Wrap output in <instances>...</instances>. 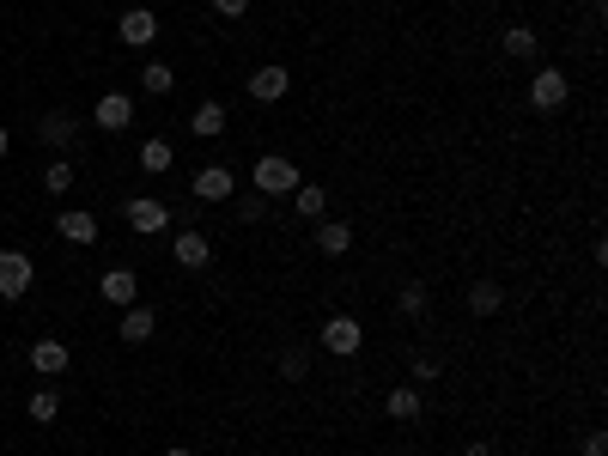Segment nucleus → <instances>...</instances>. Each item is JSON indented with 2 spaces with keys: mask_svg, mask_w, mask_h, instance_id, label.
<instances>
[{
  "mask_svg": "<svg viewBox=\"0 0 608 456\" xmlns=\"http://www.w3.org/2000/svg\"><path fill=\"white\" fill-rule=\"evenodd\" d=\"M55 232H61L67 244H86V250H92V244H98V219H92V213H61Z\"/></svg>",
  "mask_w": 608,
  "mask_h": 456,
  "instance_id": "dca6fc26",
  "label": "nucleus"
},
{
  "mask_svg": "<svg viewBox=\"0 0 608 456\" xmlns=\"http://www.w3.org/2000/svg\"><path fill=\"white\" fill-rule=\"evenodd\" d=\"M92 122H98L104 134H128V128H134V98H128V92H104L98 110H92Z\"/></svg>",
  "mask_w": 608,
  "mask_h": 456,
  "instance_id": "1a4fd4ad",
  "label": "nucleus"
},
{
  "mask_svg": "<svg viewBox=\"0 0 608 456\" xmlns=\"http://www.w3.org/2000/svg\"><path fill=\"white\" fill-rule=\"evenodd\" d=\"M0 250H7V244H0Z\"/></svg>",
  "mask_w": 608,
  "mask_h": 456,
  "instance_id": "c9c22d12",
  "label": "nucleus"
},
{
  "mask_svg": "<svg viewBox=\"0 0 608 456\" xmlns=\"http://www.w3.org/2000/svg\"><path fill=\"white\" fill-rule=\"evenodd\" d=\"M304 371H311V347H280V377L286 384H304Z\"/></svg>",
  "mask_w": 608,
  "mask_h": 456,
  "instance_id": "b1692460",
  "label": "nucleus"
},
{
  "mask_svg": "<svg viewBox=\"0 0 608 456\" xmlns=\"http://www.w3.org/2000/svg\"><path fill=\"white\" fill-rule=\"evenodd\" d=\"M0 347H7V335H0Z\"/></svg>",
  "mask_w": 608,
  "mask_h": 456,
  "instance_id": "f704fd0d",
  "label": "nucleus"
},
{
  "mask_svg": "<svg viewBox=\"0 0 608 456\" xmlns=\"http://www.w3.org/2000/svg\"><path fill=\"white\" fill-rule=\"evenodd\" d=\"M171 159H177L171 140H140V165H146L152 177H165V171H171Z\"/></svg>",
  "mask_w": 608,
  "mask_h": 456,
  "instance_id": "5701e85b",
  "label": "nucleus"
},
{
  "mask_svg": "<svg viewBox=\"0 0 608 456\" xmlns=\"http://www.w3.org/2000/svg\"><path fill=\"white\" fill-rule=\"evenodd\" d=\"M31 371L61 377V371H67V347H61V341H31Z\"/></svg>",
  "mask_w": 608,
  "mask_h": 456,
  "instance_id": "6ab92c4d",
  "label": "nucleus"
},
{
  "mask_svg": "<svg viewBox=\"0 0 608 456\" xmlns=\"http://www.w3.org/2000/svg\"><path fill=\"white\" fill-rule=\"evenodd\" d=\"M408 377H414V390H420V384H432V377H438V359H414V365H408Z\"/></svg>",
  "mask_w": 608,
  "mask_h": 456,
  "instance_id": "c756f323",
  "label": "nucleus"
},
{
  "mask_svg": "<svg viewBox=\"0 0 608 456\" xmlns=\"http://www.w3.org/2000/svg\"><path fill=\"white\" fill-rule=\"evenodd\" d=\"M140 86H146V92H152V98H165V92H171V86H177V73H171V67H165V61H146V73H140Z\"/></svg>",
  "mask_w": 608,
  "mask_h": 456,
  "instance_id": "a878e982",
  "label": "nucleus"
},
{
  "mask_svg": "<svg viewBox=\"0 0 608 456\" xmlns=\"http://www.w3.org/2000/svg\"><path fill=\"white\" fill-rule=\"evenodd\" d=\"M317 250H323V256H347V250H353V225L323 213V219H317Z\"/></svg>",
  "mask_w": 608,
  "mask_h": 456,
  "instance_id": "4468645a",
  "label": "nucleus"
},
{
  "mask_svg": "<svg viewBox=\"0 0 608 456\" xmlns=\"http://www.w3.org/2000/svg\"><path fill=\"white\" fill-rule=\"evenodd\" d=\"M286 92H292V73H286L280 61H268V67L250 73V98H256V104H280Z\"/></svg>",
  "mask_w": 608,
  "mask_h": 456,
  "instance_id": "9d476101",
  "label": "nucleus"
},
{
  "mask_svg": "<svg viewBox=\"0 0 608 456\" xmlns=\"http://www.w3.org/2000/svg\"><path fill=\"white\" fill-rule=\"evenodd\" d=\"M304 177H298V165L286 159V152H262L256 159V171H250V189L262 195V201H280V195H292Z\"/></svg>",
  "mask_w": 608,
  "mask_h": 456,
  "instance_id": "f257e3e1",
  "label": "nucleus"
},
{
  "mask_svg": "<svg viewBox=\"0 0 608 456\" xmlns=\"http://www.w3.org/2000/svg\"><path fill=\"white\" fill-rule=\"evenodd\" d=\"M499 49H505L511 61H536V55H542V37L529 31V25H511V31L499 37Z\"/></svg>",
  "mask_w": 608,
  "mask_h": 456,
  "instance_id": "a211bd4d",
  "label": "nucleus"
},
{
  "mask_svg": "<svg viewBox=\"0 0 608 456\" xmlns=\"http://www.w3.org/2000/svg\"><path fill=\"white\" fill-rule=\"evenodd\" d=\"M566 98H572V80L560 67H536V80H529V104H536L542 116H554V110H566Z\"/></svg>",
  "mask_w": 608,
  "mask_h": 456,
  "instance_id": "7ed1b4c3",
  "label": "nucleus"
},
{
  "mask_svg": "<svg viewBox=\"0 0 608 456\" xmlns=\"http://www.w3.org/2000/svg\"><path fill=\"white\" fill-rule=\"evenodd\" d=\"M584 456H608V438H602V432H590V438H584Z\"/></svg>",
  "mask_w": 608,
  "mask_h": 456,
  "instance_id": "7c9ffc66",
  "label": "nucleus"
},
{
  "mask_svg": "<svg viewBox=\"0 0 608 456\" xmlns=\"http://www.w3.org/2000/svg\"><path fill=\"white\" fill-rule=\"evenodd\" d=\"M116 37H122L128 49H146V43H159V13H152V7H128V13L116 19Z\"/></svg>",
  "mask_w": 608,
  "mask_h": 456,
  "instance_id": "6e6552de",
  "label": "nucleus"
},
{
  "mask_svg": "<svg viewBox=\"0 0 608 456\" xmlns=\"http://www.w3.org/2000/svg\"><path fill=\"white\" fill-rule=\"evenodd\" d=\"M225 128H232L225 104H213V98H207V104H195V116H189V134H195V140H219Z\"/></svg>",
  "mask_w": 608,
  "mask_h": 456,
  "instance_id": "f8f14e48",
  "label": "nucleus"
},
{
  "mask_svg": "<svg viewBox=\"0 0 608 456\" xmlns=\"http://www.w3.org/2000/svg\"><path fill=\"white\" fill-rule=\"evenodd\" d=\"M122 213H128V225H134L140 238H152V232H171V207H165L159 195H134Z\"/></svg>",
  "mask_w": 608,
  "mask_h": 456,
  "instance_id": "39448f33",
  "label": "nucleus"
},
{
  "mask_svg": "<svg viewBox=\"0 0 608 456\" xmlns=\"http://www.w3.org/2000/svg\"><path fill=\"white\" fill-rule=\"evenodd\" d=\"M25 414H31L37 426H49V420L61 414V396H55V390H31V402H25Z\"/></svg>",
  "mask_w": 608,
  "mask_h": 456,
  "instance_id": "bb28decb",
  "label": "nucleus"
},
{
  "mask_svg": "<svg viewBox=\"0 0 608 456\" xmlns=\"http://www.w3.org/2000/svg\"><path fill=\"white\" fill-rule=\"evenodd\" d=\"M232 195H238V177H232V165H201V171H195V201L219 207V201H232Z\"/></svg>",
  "mask_w": 608,
  "mask_h": 456,
  "instance_id": "0eeeda50",
  "label": "nucleus"
},
{
  "mask_svg": "<svg viewBox=\"0 0 608 456\" xmlns=\"http://www.w3.org/2000/svg\"><path fill=\"white\" fill-rule=\"evenodd\" d=\"M37 140H43V146H49V152H67V146H73V140H80V122H73V116H67V110H49V116H43V122H37Z\"/></svg>",
  "mask_w": 608,
  "mask_h": 456,
  "instance_id": "9b49d317",
  "label": "nucleus"
},
{
  "mask_svg": "<svg viewBox=\"0 0 608 456\" xmlns=\"http://www.w3.org/2000/svg\"><path fill=\"white\" fill-rule=\"evenodd\" d=\"M499 304H505V286L499 280H475L469 286V311L475 317H499Z\"/></svg>",
  "mask_w": 608,
  "mask_h": 456,
  "instance_id": "412c9836",
  "label": "nucleus"
},
{
  "mask_svg": "<svg viewBox=\"0 0 608 456\" xmlns=\"http://www.w3.org/2000/svg\"><path fill=\"white\" fill-rule=\"evenodd\" d=\"M426 304H432L426 280H402V286H396V311H402V317H426Z\"/></svg>",
  "mask_w": 608,
  "mask_h": 456,
  "instance_id": "4be33fe9",
  "label": "nucleus"
},
{
  "mask_svg": "<svg viewBox=\"0 0 608 456\" xmlns=\"http://www.w3.org/2000/svg\"><path fill=\"white\" fill-rule=\"evenodd\" d=\"M7 152H13V134H7V128H0V159H7Z\"/></svg>",
  "mask_w": 608,
  "mask_h": 456,
  "instance_id": "473e14b6",
  "label": "nucleus"
},
{
  "mask_svg": "<svg viewBox=\"0 0 608 456\" xmlns=\"http://www.w3.org/2000/svg\"><path fill=\"white\" fill-rule=\"evenodd\" d=\"M43 189H49V195H67V189H73V165H67V159H55V165L43 171Z\"/></svg>",
  "mask_w": 608,
  "mask_h": 456,
  "instance_id": "cd10ccee",
  "label": "nucleus"
},
{
  "mask_svg": "<svg viewBox=\"0 0 608 456\" xmlns=\"http://www.w3.org/2000/svg\"><path fill=\"white\" fill-rule=\"evenodd\" d=\"M292 213H298V219H323V213H329V189H323V183H298V189H292Z\"/></svg>",
  "mask_w": 608,
  "mask_h": 456,
  "instance_id": "f3484780",
  "label": "nucleus"
},
{
  "mask_svg": "<svg viewBox=\"0 0 608 456\" xmlns=\"http://www.w3.org/2000/svg\"><path fill=\"white\" fill-rule=\"evenodd\" d=\"M420 408H426V402H420V390H414V384H402V390H390V396H384V414H390V420H402V426H408V420H420Z\"/></svg>",
  "mask_w": 608,
  "mask_h": 456,
  "instance_id": "aec40b11",
  "label": "nucleus"
},
{
  "mask_svg": "<svg viewBox=\"0 0 608 456\" xmlns=\"http://www.w3.org/2000/svg\"><path fill=\"white\" fill-rule=\"evenodd\" d=\"M171 262H177V268H189V274H195V268H207V262H213V238H207V232H195V225H183V232L171 238Z\"/></svg>",
  "mask_w": 608,
  "mask_h": 456,
  "instance_id": "423d86ee",
  "label": "nucleus"
},
{
  "mask_svg": "<svg viewBox=\"0 0 608 456\" xmlns=\"http://www.w3.org/2000/svg\"><path fill=\"white\" fill-rule=\"evenodd\" d=\"M31 280H37V268H31V256L25 250H0V298H25L31 292Z\"/></svg>",
  "mask_w": 608,
  "mask_h": 456,
  "instance_id": "20e7f679",
  "label": "nucleus"
},
{
  "mask_svg": "<svg viewBox=\"0 0 608 456\" xmlns=\"http://www.w3.org/2000/svg\"><path fill=\"white\" fill-rule=\"evenodd\" d=\"M152 329H159V317L146 311V304H128L122 311V323H116V335L128 341V347H140V341H152Z\"/></svg>",
  "mask_w": 608,
  "mask_h": 456,
  "instance_id": "2eb2a0df",
  "label": "nucleus"
},
{
  "mask_svg": "<svg viewBox=\"0 0 608 456\" xmlns=\"http://www.w3.org/2000/svg\"><path fill=\"white\" fill-rule=\"evenodd\" d=\"M98 292H104L110 304H122V311H128V304H140V280H134V268H110V274L98 280Z\"/></svg>",
  "mask_w": 608,
  "mask_h": 456,
  "instance_id": "ddd939ff",
  "label": "nucleus"
},
{
  "mask_svg": "<svg viewBox=\"0 0 608 456\" xmlns=\"http://www.w3.org/2000/svg\"><path fill=\"white\" fill-rule=\"evenodd\" d=\"M232 219H238V225H262V219H268V201H262L256 189H250V195H232Z\"/></svg>",
  "mask_w": 608,
  "mask_h": 456,
  "instance_id": "393cba45",
  "label": "nucleus"
},
{
  "mask_svg": "<svg viewBox=\"0 0 608 456\" xmlns=\"http://www.w3.org/2000/svg\"><path fill=\"white\" fill-rule=\"evenodd\" d=\"M463 456H493V444H487V438H475V444H469Z\"/></svg>",
  "mask_w": 608,
  "mask_h": 456,
  "instance_id": "2f4dec72",
  "label": "nucleus"
},
{
  "mask_svg": "<svg viewBox=\"0 0 608 456\" xmlns=\"http://www.w3.org/2000/svg\"><path fill=\"white\" fill-rule=\"evenodd\" d=\"M317 341H323L335 359H353V353L365 347V323H359V317H347V311H335V317L317 329Z\"/></svg>",
  "mask_w": 608,
  "mask_h": 456,
  "instance_id": "f03ea898",
  "label": "nucleus"
},
{
  "mask_svg": "<svg viewBox=\"0 0 608 456\" xmlns=\"http://www.w3.org/2000/svg\"><path fill=\"white\" fill-rule=\"evenodd\" d=\"M165 456H195V450H183V444H177V450H165Z\"/></svg>",
  "mask_w": 608,
  "mask_h": 456,
  "instance_id": "72a5a7b5",
  "label": "nucleus"
},
{
  "mask_svg": "<svg viewBox=\"0 0 608 456\" xmlns=\"http://www.w3.org/2000/svg\"><path fill=\"white\" fill-rule=\"evenodd\" d=\"M207 7H213L219 19H244V13H250V0H207Z\"/></svg>",
  "mask_w": 608,
  "mask_h": 456,
  "instance_id": "c85d7f7f",
  "label": "nucleus"
}]
</instances>
